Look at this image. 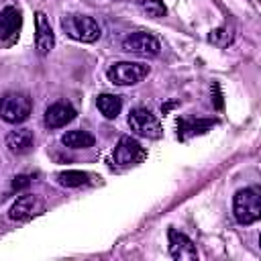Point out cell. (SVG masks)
Instances as JSON below:
<instances>
[{
    "mask_svg": "<svg viewBox=\"0 0 261 261\" xmlns=\"http://www.w3.org/2000/svg\"><path fill=\"white\" fill-rule=\"evenodd\" d=\"M33 100L24 92H6L0 98V118L10 124L24 122L31 116Z\"/></svg>",
    "mask_w": 261,
    "mask_h": 261,
    "instance_id": "cell-1",
    "label": "cell"
},
{
    "mask_svg": "<svg viewBox=\"0 0 261 261\" xmlns=\"http://www.w3.org/2000/svg\"><path fill=\"white\" fill-rule=\"evenodd\" d=\"M61 29L65 31L67 37L82 41V43H94L100 39V24L96 18L86 16V14H67L61 18Z\"/></svg>",
    "mask_w": 261,
    "mask_h": 261,
    "instance_id": "cell-2",
    "label": "cell"
},
{
    "mask_svg": "<svg viewBox=\"0 0 261 261\" xmlns=\"http://www.w3.org/2000/svg\"><path fill=\"white\" fill-rule=\"evenodd\" d=\"M234 218L241 224H253L261 218V196L257 188H245L234 194Z\"/></svg>",
    "mask_w": 261,
    "mask_h": 261,
    "instance_id": "cell-3",
    "label": "cell"
},
{
    "mask_svg": "<svg viewBox=\"0 0 261 261\" xmlns=\"http://www.w3.org/2000/svg\"><path fill=\"white\" fill-rule=\"evenodd\" d=\"M149 65L139 61H116L108 67V82L114 86H135L149 75Z\"/></svg>",
    "mask_w": 261,
    "mask_h": 261,
    "instance_id": "cell-4",
    "label": "cell"
},
{
    "mask_svg": "<svg viewBox=\"0 0 261 261\" xmlns=\"http://www.w3.org/2000/svg\"><path fill=\"white\" fill-rule=\"evenodd\" d=\"M128 126L135 135L145 137V139H161L163 135V128L157 116L143 106H137L128 112Z\"/></svg>",
    "mask_w": 261,
    "mask_h": 261,
    "instance_id": "cell-5",
    "label": "cell"
},
{
    "mask_svg": "<svg viewBox=\"0 0 261 261\" xmlns=\"http://www.w3.org/2000/svg\"><path fill=\"white\" fill-rule=\"evenodd\" d=\"M45 212V200L37 194H24L14 200V204L8 210V216L16 222H27L35 216H41Z\"/></svg>",
    "mask_w": 261,
    "mask_h": 261,
    "instance_id": "cell-6",
    "label": "cell"
},
{
    "mask_svg": "<svg viewBox=\"0 0 261 261\" xmlns=\"http://www.w3.org/2000/svg\"><path fill=\"white\" fill-rule=\"evenodd\" d=\"M122 51L139 57H153V55H159L161 45L149 33H130L128 37L122 39Z\"/></svg>",
    "mask_w": 261,
    "mask_h": 261,
    "instance_id": "cell-7",
    "label": "cell"
},
{
    "mask_svg": "<svg viewBox=\"0 0 261 261\" xmlns=\"http://www.w3.org/2000/svg\"><path fill=\"white\" fill-rule=\"evenodd\" d=\"M147 157V151L141 147V143L137 139H133L130 135H124L118 139L116 147H114V163L116 165H137Z\"/></svg>",
    "mask_w": 261,
    "mask_h": 261,
    "instance_id": "cell-8",
    "label": "cell"
},
{
    "mask_svg": "<svg viewBox=\"0 0 261 261\" xmlns=\"http://www.w3.org/2000/svg\"><path fill=\"white\" fill-rule=\"evenodd\" d=\"M167 237H169V255L173 259H179V261H196L198 259L196 245L192 243L190 237H186L184 232H179L175 228H169Z\"/></svg>",
    "mask_w": 261,
    "mask_h": 261,
    "instance_id": "cell-9",
    "label": "cell"
},
{
    "mask_svg": "<svg viewBox=\"0 0 261 261\" xmlns=\"http://www.w3.org/2000/svg\"><path fill=\"white\" fill-rule=\"evenodd\" d=\"M22 27V14L16 6H4L0 10V41L4 43H12L14 39H18Z\"/></svg>",
    "mask_w": 261,
    "mask_h": 261,
    "instance_id": "cell-10",
    "label": "cell"
},
{
    "mask_svg": "<svg viewBox=\"0 0 261 261\" xmlns=\"http://www.w3.org/2000/svg\"><path fill=\"white\" fill-rule=\"evenodd\" d=\"M35 29H37V35H35L37 53H39V55L51 53V49H53V45H55V35H53L51 22H49V18H47L45 12H37V14H35Z\"/></svg>",
    "mask_w": 261,
    "mask_h": 261,
    "instance_id": "cell-11",
    "label": "cell"
},
{
    "mask_svg": "<svg viewBox=\"0 0 261 261\" xmlns=\"http://www.w3.org/2000/svg\"><path fill=\"white\" fill-rule=\"evenodd\" d=\"M75 118V108L69 102H55L45 110V126L61 128Z\"/></svg>",
    "mask_w": 261,
    "mask_h": 261,
    "instance_id": "cell-12",
    "label": "cell"
},
{
    "mask_svg": "<svg viewBox=\"0 0 261 261\" xmlns=\"http://www.w3.org/2000/svg\"><path fill=\"white\" fill-rule=\"evenodd\" d=\"M33 143H35V135L31 128H16V130H10L6 135V149L12 155L29 153L33 149Z\"/></svg>",
    "mask_w": 261,
    "mask_h": 261,
    "instance_id": "cell-13",
    "label": "cell"
},
{
    "mask_svg": "<svg viewBox=\"0 0 261 261\" xmlns=\"http://www.w3.org/2000/svg\"><path fill=\"white\" fill-rule=\"evenodd\" d=\"M96 104H98V110L108 120L116 118L120 114V110H122V100H120V96H114V94H100L96 98Z\"/></svg>",
    "mask_w": 261,
    "mask_h": 261,
    "instance_id": "cell-14",
    "label": "cell"
},
{
    "mask_svg": "<svg viewBox=\"0 0 261 261\" xmlns=\"http://www.w3.org/2000/svg\"><path fill=\"white\" fill-rule=\"evenodd\" d=\"M94 135H90L88 130H82V128H75V130H67L63 137H61V143L69 149H88L94 145Z\"/></svg>",
    "mask_w": 261,
    "mask_h": 261,
    "instance_id": "cell-15",
    "label": "cell"
},
{
    "mask_svg": "<svg viewBox=\"0 0 261 261\" xmlns=\"http://www.w3.org/2000/svg\"><path fill=\"white\" fill-rule=\"evenodd\" d=\"M214 124V120H177V137L179 139H186L190 135H200V133H206L210 126Z\"/></svg>",
    "mask_w": 261,
    "mask_h": 261,
    "instance_id": "cell-16",
    "label": "cell"
},
{
    "mask_svg": "<svg viewBox=\"0 0 261 261\" xmlns=\"http://www.w3.org/2000/svg\"><path fill=\"white\" fill-rule=\"evenodd\" d=\"M55 179L59 186H65V188H80L90 181V173L77 171V169H67V171H59L55 175Z\"/></svg>",
    "mask_w": 261,
    "mask_h": 261,
    "instance_id": "cell-17",
    "label": "cell"
},
{
    "mask_svg": "<svg viewBox=\"0 0 261 261\" xmlns=\"http://www.w3.org/2000/svg\"><path fill=\"white\" fill-rule=\"evenodd\" d=\"M141 10L147 12V16H153V18H159V16H165L167 8L161 0H143L141 2Z\"/></svg>",
    "mask_w": 261,
    "mask_h": 261,
    "instance_id": "cell-18",
    "label": "cell"
},
{
    "mask_svg": "<svg viewBox=\"0 0 261 261\" xmlns=\"http://www.w3.org/2000/svg\"><path fill=\"white\" fill-rule=\"evenodd\" d=\"M210 41L214 43V45H218V47H226L230 41H232V33H230V29H216V31H212L210 33Z\"/></svg>",
    "mask_w": 261,
    "mask_h": 261,
    "instance_id": "cell-19",
    "label": "cell"
},
{
    "mask_svg": "<svg viewBox=\"0 0 261 261\" xmlns=\"http://www.w3.org/2000/svg\"><path fill=\"white\" fill-rule=\"evenodd\" d=\"M12 186L14 188H24V186H29V177L27 175H18V177H14Z\"/></svg>",
    "mask_w": 261,
    "mask_h": 261,
    "instance_id": "cell-20",
    "label": "cell"
}]
</instances>
